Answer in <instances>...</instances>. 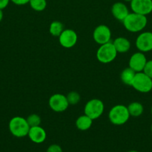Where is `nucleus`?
<instances>
[{"instance_id":"obj_25","label":"nucleus","mask_w":152,"mask_h":152,"mask_svg":"<svg viewBox=\"0 0 152 152\" xmlns=\"http://www.w3.org/2000/svg\"><path fill=\"white\" fill-rule=\"evenodd\" d=\"M10 1L16 5H25L29 3L30 0H10Z\"/></svg>"},{"instance_id":"obj_6","label":"nucleus","mask_w":152,"mask_h":152,"mask_svg":"<svg viewBox=\"0 0 152 152\" xmlns=\"http://www.w3.org/2000/svg\"><path fill=\"white\" fill-rule=\"evenodd\" d=\"M104 111V102L99 99H92L84 106V114L93 120L99 118Z\"/></svg>"},{"instance_id":"obj_29","label":"nucleus","mask_w":152,"mask_h":152,"mask_svg":"<svg viewBox=\"0 0 152 152\" xmlns=\"http://www.w3.org/2000/svg\"><path fill=\"white\" fill-rule=\"evenodd\" d=\"M123 1H130V2H131V1H132V0H123Z\"/></svg>"},{"instance_id":"obj_19","label":"nucleus","mask_w":152,"mask_h":152,"mask_svg":"<svg viewBox=\"0 0 152 152\" xmlns=\"http://www.w3.org/2000/svg\"><path fill=\"white\" fill-rule=\"evenodd\" d=\"M64 25L60 21H53L49 25V33L52 36L58 37L63 31Z\"/></svg>"},{"instance_id":"obj_1","label":"nucleus","mask_w":152,"mask_h":152,"mask_svg":"<svg viewBox=\"0 0 152 152\" xmlns=\"http://www.w3.org/2000/svg\"><path fill=\"white\" fill-rule=\"evenodd\" d=\"M124 27L131 33H138L142 31L148 24L147 16L132 12L122 21Z\"/></svg>"},{"instance_id":"obj_16","label":"nucleus","mask_w":152,"mask_h":152,"mask_svg":"<svg viewBox=\"0 0 152 152\" xmlns=\"http://www.w3.org/2000/svg\"><path fill=\"white\" fill-rule=\"evenodd\" d=\"M93 120L86 114L79 116L75 121V126L78 130L84 132L89 130L92 125Z\"/></svg>"},{"instance_id":"obj_30","label":"nucleus","mask_w":152,"mask_h":152,"mask_svg":"<svg viewBox=\"0 0 152 152\" xmlns=\"http://www.w3.org/2000/svg\"><path fill=\"white\" fill-rule=\"evenodd\" d=\"M151 114H152V106H151Z\"/></svg>"},{"instance_id":"obj_4","label":"nucleus","mask_w":152,"mask_h":152,"mask_svg":"<svg viewBox=\"0 0 152 152\" xmlns=\"http://www.w3.org/2000/svg\"><path fill=\"white\" fill-rule=\"evenodd\" d=\"M118 52L116 51L113 42L105 43L100 45L96 52V58L101 63L108 64L113 62L116 58Z\"/></svg>"},{"instance_id":"obj_13","label":"nucleus","mask_w":152,"mask_h":152,"mask_svg":"<svg viewBox=\"0 0 152 152\" xmlns=\"http://www.w3.org/2000/svg\"><path fill=\"white\" fill-rule=\"evenodd\" d=\"M28 136L33 142L37 144L43 143L47 137L46 132L40 126L30 128Z\"/></svg>"},{"instance_id":"obj_20","label":"nucleus","mask_w":152,"mask_h":152,"mask_svg":"<svg viewBox=\"0 0 152 152\" xmlns=\"http://www.w3.org/2000/svg\"><path fill=\"white\" fill-rule=\"evenodd\" d=\"M31 8L35 11H43L46 9L47 6V1L46 0H30L29 3Z\"/></svg>"},{"instance_id":"obj_5","label":"nucleus","mask_w":152,"mask_h":152,"mask_svg":"<svg viewBox=\"0 0 152 152\" xmlns=\"http://www.w3.org/2000/svg\"><path fill=\"white\" fill-rule=\"evenodd\" d=\"M131 86L140 93H148L152 90V79L142 71L136 73Z\"/></svg>"},{"instance_id":"obj_21","label":"nucleus","mask_w":152,"mask_h":152,"mask_svg":"<svg viewBox=\"0 0 152 152\" xmlns=\"http://www.w3.org/2000/svg\"><path fill=\"white\" fill-rule=\"evenodd\" d=\"M26 120L28 122V125H29L30 128L34 127V126H40V123H41V118L37 114H32L29 115L26 118Z\"/></svg>"},{"instance_id":"obj_26","label":"nucleus","mask_w":152,"mask_h":152,"mask_svg":"<svg viewBox=\"0 0 152 152\" xmlns=\"http://www.w3.org/2000/svg\"><path fill=\"white\" fill-rule=\"evenodd\" d=\"M10 1V0H0V9L3 10L5 7H7Z\"/></svg>"},{"instance_id":"obj_8","label":"nucleus","mask_w":152,"mask_h":152,"mask_svg":"<svg viewBox=\"0 0 152 152\" xmlns=\"http://www.w3.org/2000/svg\"><path fill=\"white\" fill-rule=\"evenodd\" d=\"M112 33L110 28L105 25H100L94 29L92 37L97 44L103 45L111 42Z\"/></svg>"},{"instance_id":"obj_24","label":"nucleus","mask_w":152,"mask_h":152,"mask_svg":"<svg viewBox=\"0 0 152 152\" xmlns=\"http://www.w3.org/2000/svg\"><path fill=\"white\" fill-rule=\"evenodd\" d=\"M46 152H63L62 148L58 144H52L49 145Z\"/></svg>"},{"instance_id":"obj_12","label":"nucleus","mask_w":152,"mask_h":152,"mask_svg":"<svg viewBox=\"0 0 152 152\" xmlns=\"http://www.w3.org/2000/svg\"><path fill=\"white\" fill-rule=\"evenodd\" d=\"M147 61L144 53L140 51L136 52L130 58L129 67L136 73L142 72L143 71Z\"/></svg>"},{"instance_id":"obj_22","label":"nucleus","mask_w":152,"mask_h":152,"mask_svg":"<svg viewBox=\"0 0 152 152\" xmlns=\"http://www.w3.org/2000/svg\"><path fill=\"white\" fill-rule=\"evenodd\" d=\"M67 100H68L69 105H74L78 103L80 100V96L77 92L71 91L67 94Z\"/></svg>"},{"instance_id":"obj_23","label":"nucleus","mask_w":152,"mask_h":152,"mask_svg":"<svg viewBox=\"0 0 152 152\" xmlns=\"http://www.w3.org/2000/svg\"><path fill=\"white\" fill-rule=\"evenodd\" d=\"M142 72L152 79V60L147 61Z\"/></svg>"},{"instance_id":"obj_28","label":"nucleus","mask_w":152,"mask_h":152,"mask_svg":"<svg viewBox=\"0 0 152 152\" xmlns=\"http://www.w3.org/2000/svg\"><path fill=\"white\" fill-rule=\"evenodd\" d=\"M128 152H139V151H135V150H131V151H128Z\"/></svg>"},{"instance_id":"obj_7","label":"nucleus","mask_w":152,"mask_h":152,"mask_svg":"<svg viewBox=\"0 0 152 152\" xmlns=\"http://www.w3.org/2000/svg\"><path fill=\"white\" fill-rule=\"evenodd\" d=\"M49 105L51 109L57 113L64 112L69 106L66 96L62 94H55L49 99Z\"/></svg>"},{"instance_id":"obj_2","label":"nucleus","mask_w":152,"mask_h":152,"mask_svg":"<svg viewBox=\"0 0 152 152\" xmlns=\"http://www.w3.org/2000/svg\"><path fill=\"white\" fill-rule=\"evenodd\" d=\"M8 128L10 134L18 138L25 137L28 136L30 129V126L27 122L26 118H23L19 116L13 117L10 120Z\"/></svg>"},{"instance_id":"obj_11","label":"nucleus","mask_w":152,"mask_h":152,"mask_svg":"<svg viewBox=\"0 0 152 152\" xmlns=\"http://www.w3.org/2000/svg\"><path fill=\"white\" fill-rule=\"evenodd\" d=\"M131 8L134 13L147 16L152 12V0H132Z\"/></svg>"},{"instance_id":"obj_3","label":"nucleus","mask_w":152,"mask_h":152,"mask_svg":"<svg viewBox=\"0 0 152 152\" xmlns=\"http://www.w3.org/2000/svg\"><path fill=\"white\" fill-rule=\"evenodd\" d=\"M130 114L127 106L124 105H116L112 107L108 113L110 123L115 126H122L130 119Z\"/></svg>"},{"instance_id":"obj_17","label":"nucleus","mask_w":152,"mask_h":152,"mask_svg":"<svg viewBox=\"0 0 152 152\" xmlns=\"http://www.w3.org/2000/svg\"><path fill=\"white\" fill-rule=\"evenodd\" d=\"M136 75V72L134 70L131 69L130 67L125 68L122 71L120 74V79L122 83H124L126 86H131L133 81H134V77Z\"/></svg>"},{"instance_id":"obj_31","label":"nucleus","mask_w":152,"mask_h":152,"mask_svg":"<svg viewBox=\"0 0 152 152\" xmlns=\"http://www.w3.org/2000/svg\"><path fill=\"white\" fill-rule=\"evenodd\" d=\"M151 132H152V124H151Z\"/></svg>"},{"instance_id":"obj_9","label":"nucleus","mask_w":152,"mask_h":152,"mask_svg":"<svg viewBox=\"0 0 152 152\" xmlns=\"http://www.w3.org/2000/svg\"><path fill=\"white\" fill-rule=\"evenodd\" d=\"M135 44L137 48L140 52L146 53L152 50V32L145 31L139 34Z\"/></svg>"},{"instance_id":"obj_15","label":"nucleus","mask_w":152,"mask_h":152,"mask_svg":"<svg viewBox=\"0 0 152 152\" xmlns=\"http://www.w3.org/2000/svg\"><path fill=\"white\" fill-rule=\"evenodd\" d=\"M116 48V51L119 53H125L131 49V42L125 37H118L112 42Z\"/></svg>"},{"instance_id":"obj_10","label":"nucleus","mask_w":152,"mask_h":152,"mask_svg":"<svg viewBox=\"0 0 152 152\" xmlns=\"http://www.w3.org/2000/svg\"><path fill=\"white\" fill-rule=\"evenodd\" d=\"M59 42L64 48H71L76 45L77 42V34L74 30L64 29L58 37Z\"/></svg>"},{"instance_id":"obj_14","label":"nucleus","mask_w":152,"mask_h":152,"mask_svg":"<svg viewBox=\"0 0 152 152\" xmlns=\"http://www.w3.org/2000/svg\"><path fill=\"white\" fill-rule=\"evenodd\" d=\"M111 13L115 19L122 22L129 14L130 12L126 4H124L123 2L118 1V2L114 3L112 6Z\"/></svg>"},{"instance_id":"obj_18","label":"nucleus","mask_w":152,"mask_h":152,"mask_svg":"<svg viewBox=\"0 0 152 152\" xmlns=\"http://www.w3.org/2000/svg\"><path fill=\"white\" fill-rule=\"evenodd\" d=\"M130 116L133 117H139L144 112L142 104L139 102H133L127 106Z\"/></svg>"},{"instance_id":"obj_27","label":"nucleus","mask_w":152,"mask_h":152,"mask_svg":"<svg viewBox=\"0 0 152 152\" xmlns=\"http://www.w3.org/2000/svg\"><path fill=\"white\" fill-rule=\"evenodd\" d=\"M3 16H4V14H3L2 10H1V9H0V22H1V20H2Z\"/></svg>"}]
</instances>
